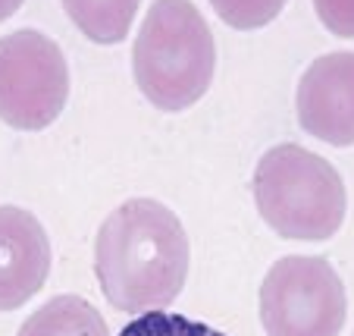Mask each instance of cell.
<instances>
[{
  "instance_id": "obj_1",
  "label": "cell",
  "mask_w": 354,
  "mask_h": 336,
  "mask_svg": "<svg viewBox=\"0 0 354 336\" xmlns=\"http://www.w3.org/2000/svg\"><path fill=\"white\" fill-rule=\"evenodd\" d=\"M188 236L176 211L154 198H132L100 223L94 276L116 311L132 317L163 311L185 286Z\"/></svg>"
},
{
  "instance_id": "obj_2",
  "label": "cell",
  "mask_w": 354,
  "mask_h": 336,
  "mask_svg": "<svg viewBox=\"0 0 354 336\" xmlns=\"http://www.w3.org/2000/svg\"><path fill=\"white\" fill-rule=\"evenodd\" d=\"M216 69V41L192 0H154L132 47V73L157 110L179 114L204 98Z\"/></svg>"
},
{
  "instance_id": "obj_3",
  "label": "cell",
  "mask_w": 354,
  "mask_h": 336,
  "mask_svg": "<svg viewBox=\"0 0 354 336\" xmlns=\"http://www.w3.org/2000/svg\"><path fill=\"white\" fill-rule=\"evenodd\" d=\"M254 202L263 223L282 239L326 242L339 233L348 211V192L326 157L301 145H276L257 161Z\"/></svg>"
},
{
  "instance_id": "obj_4",
  "label": "cell",
  "mask_w": 354,
  "mask_h": 336,
  "mask_svg": "<svg viewBox=\"0 0 354 336\" xmlns=\"http://www.w3.org/2000/svg\"><path fill=\"white\" fill-rule=\"evenodd\" d=\"M348 317L345 283L326 258L288 255L261 283L267 336H339Z\"/></svg>"
},
{
  "instance_id": "obj_5",
  "label": "cell",
  "mask_w": 354,
  "mask_h": 336,
  "mask_svg": "<svg viewBox=\"0 0 354 336\" xmlns=\"http://www.w3.org/2000/svg\"><path fill=\"white\" fill-rule=\"evenodd\" d=\"M69 101V63L44 32L0 38V120L22 132L47 129Z\"/></svg>"
},
{
  "instance_id": "obj_6",
  "label": "cell",
  "mask_w": 354,
  "mask_h": 336,
  "mask_svg": "<svg viewBox=\"0 0 354 336\" xmlns=\"http://www.w3.org/2000/svg\"><path fill=\"white\" fill-rule=\"evenodd\" d=\"M295 110L314 139L335 148L354 145V51L317 57L298 82Z\"/></svg>"
},
{
  "instance_id": "obj_7",
  "label": "cell",
  "mask_w": 354,
  "mask_h": 336,
  "mask_svg": "<svg viewBox=\"0 0 354 336\" xmlns=\"http://www.w3.org/2000/svg\"><path fill=\"white\" fill-rule=\"evenodd\" d=\"M50 274V239L26 208L0 204V311H16Z\"/></svg>"
},
{
  "instance_id": "obj_8",
  "label": "cell",
  "mask_w": 354,
  "mask_h": 336,
  "mask_svg": "<svg viewBox=\"0 0 354 336\" xmlns=\"http://www.w3.org/2000/svg\"><path fill=\"white\" fill-rule=\"evenodd\" d=\"M19 336H110V330L82 296H57L26 317Z\"/></svg>"
},
{
  "instance_id": "obj_9",
  "label": "cell",
  "mask_w": 354,
  "mask_h": 336,
  "mask_svg": "<svg viewBox=\"0 0 354 336\" xmlns=\"http://www.w3.org/2000/svg\"><path fill=\"white\" fill-rule=\"evenodd\" d=\"M141 0H63L66 16L94 44H120L129 35Z\"/></svg>"
},
{
  "instance_id": "obj_10",
  "label": "cell",
  "mask_w": 354,
  "mask_h": 336,
  "mask_svg": "<svg viewBox=\"0 0 354 336\" xmlns=\"http://www.w3.org/2000/svg\"><path fill=\"white\" fill-rule=\"evenodd\" d=\"M120 336H226L220 330L207 327L201 321H192L185 315H169V311H151L122 327Z\"/></svg>"
},
{
  "instance_id": "obj_11",
  "label": "cell",
  "mask_w": 354,
  "mask_h": 336,
  "mask_svg": "<svg viewBox=\"0 0 354 336\" xmlns=\"http://www.w3.org/2000/svg\"><path fill=\"white\" fill-rule=\"evenodd\" d=\"M210 7L216 10L226 26L239 28V32H251V28H263L282 13L286 0H210Z\"/></svg>"
},
{
  "instance_id": "obj_12",
  "label": "cell",
  "mask_w": 354,
  "mask_h": 336,
  "mask_svg": "<svg viewBox=\"0 0 354 336\" xmlns=\"http://www.w3.org/2000/svg\"><path fill=\"white\" fill-rule=\"evenodd\" d=\"M320 22L339 38H354V0H314Z\"/></svg>"
},
{
  "instance_id": "obj_13",
  "label": "cell",
  "mask_w": 354,
  "mask_h": 336,
  "mask_svg": "<svg viewBox=\"0 0 354 336\" xmlns=\"http://www.w3.org/2000/svg\"><path fill=\"white\" fill-rule=\"evenodd\" d=\"M19 7H22V0H0V22L10 19V16H13Z\"/></svg>"
},
{
  "instance_id": "obj_14",
  "label": "cell",
  "mask_w": 354,
  "mask_h": 336,
  "mask_svg": "<svg viewBox=\"0 0 354 336\" xmlns=\"http://www.w3.org/2000/svg\"><path fill=\"white\" fill-rule=\"evenodd\" d=\"M351 336H354V333H351Z\"/></svg>"
}]
</instances>
